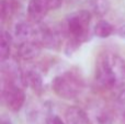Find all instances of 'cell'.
I'll use <instances>...</instances> for the list:
<instances>
[{
  "label": "cell",
  "mask_w": 125,
  "mask_h": 124,
  "mask_svg": "<svg viewBox=\"0 0 125 124\" xmlns=\"http://www.w3.org/2000/svg\"><path fill=\"white\" fill-rule=\"evenodd\" d=\"M24 86H28L34 91H41L43 86V78L35 69H29L24 72Z\"/></svg>",
  "instance_id": "cell-11"
},
{
  "label": "cell",
  "mask_w": 125,
  "mask_h": 124,
  "mask_svg": "<svg viewBox=\"0 0 125 124\" xmlns=\"http://www.w3.org/2000/svg\"><path fill=\"white\" fill-rule=\"evenodd\" d=\"M90 10L97 15H104L110 9L109 0H90Z\"/></svg>",
  "instance_id": "cell-14"
},
{
  "label": "cell",
  "mask_w": 125,
  "mask_h": 124,
  "mask_svg": "<svg viewBox=\"0 0 125 124\" xmlns=\"http://www.w3.org/2000/svg\"><path fill=\"white\" fill-rule=\"evenodd\" d=\"M36 40L46 48H56L62 40V30L55 25H44L36 29Z\"/></svg>",
  "instance_id": "cell-6"
},
{
  "label": "cell",
  "mask_w": 125,
  "mask_h": 124,
  "mask_svg": "<svg viewBox=\"0 0 125 124\" xmlns=\"http://www.w3.org/2000/svg\"><path fill=\"white\" fill-rule=\"evenodd\" d=\"M14 36L20 43L29 40H36V29L29 22L20 21L14 26Z\"/></svg>",
  "instance_id": "cell-9"
},
{
  "label": "cell",
  "mask_w": 125,
  "mask_h": 124,
  "mask_svg": "<svg viewBox=\"0 0 125 124\" xmlns=\"http://www.w3.org/2000/svg\"><path fill=\"white\" fill-rule=\"evenodd\" d=\"M53 91L65 100L76 99L83 89V83L78 75L67 72L56 76L52 81Z\"/></svg>",
  "instance_id": "cell-2"
},
{
  "label": "cell",
  "mask_w": 125,
  "mask_h": 124,
  "mask_svg": "<svg viewBox=\"0 0 125 124\" xmlns=\"http://www.w3.org/2000/svg\"><path fill=\"white\" fill-rule=\"evenodd\" d=\"M89 121L92 124H111L112 123V115L108 108L102 104L95 103L91 105L89 111L87 112Z\"/></svg>",
  "instance_id": "cell-7"
},
{
  "label": "cell",
  "mask_w": 125,
  "mask_h": 124,
  "mask_svg": "<svg viewBox=\"0 0 125 124\" xmlns=\"http://www.w3.org/2000/svg\"><path fill=\"white\" fill-rule=\"evenodd\" d=\"M12 45V37L7 31H2L0 35V58L1 62L9 59Z\"/></svg>",
  "instance_id": "cell-12"
},
{
  "label": "cell",
  "mask_w": 125,
  "mask_h": 124,
  "mask_svg": "<svg viewBox=\"0 0 125 124\" xmlns=\"http://www.w3.org/2000/svg\"><path fill=\"white\" fill-rule=\"evenodd\" d=\"M1 98L10 111L18 112L24 104L25 93L21 86L1 80Z\"/></svg>",
  "instance_id": "cell-4"
},
{
  "label": "cell",
  "mask_w": 125,
  "mask_h": 124,
  "mask_svg": "<svg viewBox=\"0 0 125 124\" xmlns=\"http://www.w3.org/2000/svg\"><path fill=\"white\" fill-rule=\"evenodd\" d=\"M95 81L105 89H119L125 85V59L113 53L98 57L95 63Z\"/></svg>",
  "instance_id": "cell-1"
},
{
  "label": "cell",
  "mask_w": 125,
  "mask_h": 124,
  "mask_svg": "<svg viewBox=\"0 0 125 124\" xmlns=\"http://www.w3.org/2000/svg\"><path fill=\"white\" fill-rule=\"evenodd\" d=\"M14 13V3L11 0H1L0 2V17L2 22L8 20Z\"/></svg>",
  "instance_id": "cell-15"
},
{
  "label": "cell",
  "mask_w": 125,
  "mask_h": 124,
  "mask_svg": "<svg viewBox=\"0 0 125 124\" xmlns=\"http://www.w3.org/2000/svg\"><path fill=\"white\" fill-rule=\"evenodd\" d=\"M119 102H120V104L122 105V108H124V110H125V91H123L121 94H120Z\"/></svg>",
  "instance_id": "cell-18"
},
{
  "label": "cell",
  "mask_w": 125,
  "mask_h": 124,
  "mask_svg": "<svg viewBox=\"0 0 125 124\" xmlns=\"http://www.w3.org/2000/svg\"><path fill=\"white\" fill-rule=\"evenodd\" d=\"M46 124H65L62 120L57 115H50L46 119Z\"/></svg>",
  "instance_id": "cell-16"
},
{
  "label": "cell",
  "mask_w": 125,
  "mask_h": 124,
  "mask_svg": "<svg viewBox=\"0 0 125 124\" xmlns=\"http://www.w3.org/2000/svg\"><path fill=\"white\" fill-rule=\"evenodd\" d=\"M0 124H12L10 121V119L6 118V116H2L1 118V121H0Z\"/></svg>",
  "instance_id": "cell-19"
},
{
  "label": "cell",
  "mask_w": 125,
  "mask_h": 124,
  "mask_svg": "<svg viewBox=\"0 0 125 124\" xmlns=\"http://www.w3.org/2000/svg\"><path fill=\"white\" fill-rule=\"evenodd\" d=\"M93 32L100 39H106L114 32V28H113V25L110 22L105 21V20H100L94 25Z\"/></svg>",
  "instance_id": "cell-13"
},
{
  "label": "cell",
  "mask_w": 125,
  "mask_h": 124,
  "mask_svg": "<svg viewBox=\"0 0 125 124\" xmlns=\"http://www.w3.org/2000/svg\"><path fill=\"white\" fill-rule=\"evenodd\" d=\"M18 52L21 58L30 61L33 59L41 52V44L37 40H29V41L20 43Z\"/></svg>",
  "instance_id": "cell-8"
},
{
  "label": "cell",
  "mask_w": 125,
  "mask_h": 124,
  "mask_svg": "<svg viewBox=\"0 0 125 124\" xmlns=\"http://www.w3.org/2000/svg\"><path fill=\"white\" fill-rule=\"evenodd\" d=\"M62 0H30L28 4V17L33 23H40L50 10L62 6Z\"/></svg>",
  "instance_id": "cell-5"
},
{
  "label": "cell",
  "mask_w": 125,
  "mask_h": 124,
  "mask_svg": "<svg viewBox=\"0 0 125 124\" xmlns=\"http://www.w3.org/2000/svg\"><path fill=\"white\" fill-rule=\"evenodd\" d=\"M67 124H89V118L87 112L78 107H69L65 113Z\"/></svg>",
  "instance_id": "cell-10"
},
{
  "label": "cell",
  "mask_w": 125,
  "mask_h": 124,
  "mask_svg": "<svg viewBox=\"0 0 125 124\" xmlns=\"http://www.w3.org/2000/svg\"><path fill=\"white\" fill-rule=\"evenodd\" d=\"M116 34L119 35L122 39H125V24L124 25H121L119 29L116 30Z\"/></svg>",
  "instance_id": "cell-17"
},
{
  "label": "cell",
  "mask_w": 125,
  "mask_h": 124,
  "mask_svg": "<svg viewBox=\"0 0 125 124\" xmlns=\"http://www.w3.org/2000/svg\"><path fill=\"white\" fill-rule=\"evenodd\" d=\"M91 13L88 10H78L67 17V31L70 37L78 40L80 43L90 39Z\"/></svg>",
  "instance_id": "cell-3"
}]
</instances>
